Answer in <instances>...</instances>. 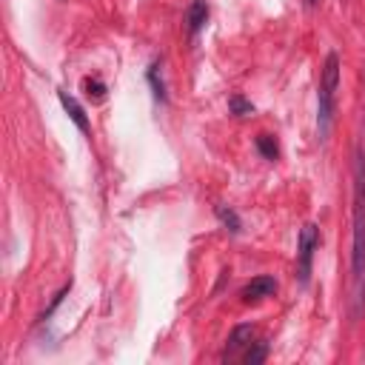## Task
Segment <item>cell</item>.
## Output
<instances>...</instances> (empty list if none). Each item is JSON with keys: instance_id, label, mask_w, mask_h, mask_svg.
Segmentation results:
<instances>
[{"instance_id": "obj_13", "label": "cell", "mask_w": 365, "mask_h": 365, "mask_svg": "<svg viewBox=\"0 0 365 365\" xmlns=\"http://www.w3.org/2000/svg\"><path fill=\"white\" fill-rule=\"evenodd\" d=\"M305 3H308V6H317V3H319V0H305Z\"/></svg>"}, {"instance_id": "obj_2", "label": "cell", "mask_w": 365, "mask_h": 365, "mask_svg": "<svg viewBox=\"0 0 365 365\" xmlns=\"http://www.w3.org/2000/svg\"><path fill=\"white\" fill-rule=\"evenodd\" d=\"M336 88H339V57L331 51L322 66L319 91H317V134L319 140H328L334 125V108H336Z\"/></svg>"}, {"instance_id": "obj_6", "label": "cell", "mask_w": 365, "mask_h": 365, "mask_svg": "<svg viewBox=\"0 0 365 365\" xmlns=\"http://www.w3.org/2000/svg\"><path fill=\"white\" fill-rule=\"evenodd\" d=\"M57 97H60V106L66 108V114L71 117V123L83 131V134H88V117H86V111H83V106L68 94V91H57Z\"/></svg>"}, {"instance_id": "obj_12", "label": "cell", "mask_w": 365, "mask_h": 365, "mask_svg": "<svg viewBox=\"0 0 365 365\" xmlns=\"http://www.w3.org/2000/svg\"><path fill=\"white\" fill-rule=\"evenodd\" d=\"M86 94H88V97H94V100H103L106 86H103V83H97V80H94V83H91V80H86Z\"/></svg>"}, {"instance_id": "obj_10", "label": "cell", "mask_w": 365, "mask_h": 365, "mask_svg": "<svg viewBox=\"0 0 365 365\" xmlns=\"http://www.w3.org/2000/svg\"><path fill=\"white\" fill-rule=\"evenodd\" d=\"M217 217L222 220V225H225L231 234H240V217H237L231 208H225V205H217Z\"/></svg>"}, {"instance_id": "obj_7", "label": "cell", "mask_w": 365, "mask_h": 365, "mask_svg": "<svg viewBox=\"0 0 365 365\" xmlns=\"http://www.w3.org/2000/svg\"><path fill=\"white\" fill-rule=\"evenodd\" d=\"M205 20H208V3L205 0H194L188 6V29L191 31H200Z\"/></svg>"}, {"instance_id": "obj_11", "label": "cell", "mask_w": 365, "mask_h": 365, "mask_svg": "<svg viewBox=\"0 0 365 365\" xmlns=\"http://www.w3.org/2000/svg\"><path fill=\"white\" fill-rule=\"evenodd\" d=\"M228 106H231V114H237V117H245V114H251V111H254V106H251V103H245L240 94H234V97L228 100Z\"/></svg>"}, {"instance_id": "obj_3", "label": "cell", "mask_w": 365, "mask_h": 365, "mask_svg": "<svg viewBox=\"0 0 365 365\" xmlns=\"http://www.w3.org/2000/svg\"><path fill=\"white\" fill-rule=\"evenodd\" d=\"M319 245V228L314 222H305L297 240V279L305 288L311 279V262H314V251Z\"/></svg>"}, {"instance_id": "obj_4", "label": "cell", "mask_w": 365, "mask_h": 365, "mask_svg": "<svg viewBox=\"0 0 365 365\" xmlns=\"http://www.w3.org/2000/svg\"><path fill=\"white\" fill-rule=\"evenodd\" d=\"M254 339V325L242 322L237 325L231 334H228V342H225V351H222V359H237L242 354V348H248Z\"/></svg>"}, {"instance_id": "obj_5", "label": "cell", "mask_w": 365, "mask_h": 365, "mask_svg": "<svg viewBox=\"0 0 365 365\" xmlns=\"http://www.w3.org/2000/svg\"><path fill=\"white\" fill-rule=\"evenodd\" d=\"M274 291H277V279H274V277H254V279L240 291V297H242V302H254V299L274 297Z\"/></svg>"}, {"instance_id": "obj_8", "label": "cell", "mask_w": 365, "mask_h": 365, "mask_svg": "<svg viewBox=\"0 0 365 365\" xmlns=\"http://www.w3.org/2000/svg\"><path fill=\"white\" fill-rule=\"evenodd\" d=\"M254 145H257V151H259L265 160H277V157H279V145H277V140H274L271 134H257Z\"/></svg>"}, {"instance_id": "obj_9", "label": "cell", "mask_w": 365, "mask_h": 365, "mask_svg": "<svg viewBox=\"0 0 365 365\" xmlns=\"http://www.w3.org/2000/svg\"><path fill=\"white\" fill-rule=\"evenodd\" d=\"M265 354H268V342L259 339V342H251V345H248V351L242 354V359H245L248 365H259V362L265 359Z\"/></svg>"}, {"instance_id": "obj_1", "label": "cell", "mask_w": 365, "mask_h": 365, "mask_svg": "<svg viewBox=\"0 0 365 365\" xmlns=\"http://www.w3.org/2000/svg\"><path fill=\"white\" fill-rule=\"evenodd\" d=\"M351 282H354V314L365 299V157L356 151L354 160V248H351Z\"/></svg>"}]
</instances>
